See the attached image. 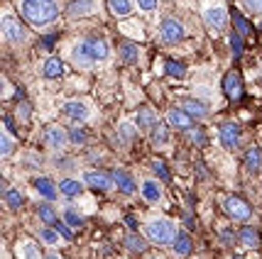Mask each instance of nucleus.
Listing matches in <instances>:
<instances>
[{"label": "nucleus", "instance_id": "22", "mask_svg": "<svg viewBox=\"0 0 262 259\" xmlns=\"http://www.w3.org/2000/svg\"><path fill=\"white\" fill-rule=\"evenodd\" d=\"M89 46H91V54L96 61H105L111 57V46L105 39H89Z\"/></svg>", "mask_w": 262, "mask_h": 259}, {"label": "nucleus", "instance_id": "48", "mask_svg": "<svg viewBox=\"0 0 262 259\" xmlns=\"http://www.w3.org/2000/svg\"><path fill=\"white\" fill-rule=\"evenodd\" d=\"M221 242L223 245H233V232L230 230H221Z\"/></svg>", "mask_w": 262, "mask_h": 259}, {"label": "nucleus", "instance_id": "34", "mask_svg": "<svg viewBox=\"0 0 262 259\" xmlns=\"http://www.w3.org/2000/svg\"><path fill=\"white\" fill-rule=\"evenodd\" d=\"M86 139H89L86 130H81V127L69 130V142H71V145H86Z\"/></svg>", "mask_w": 262, "mask_h": 259}, {"label": "nucleus", "instance_id": "47", "mask_svg": "<svg viewBox=\"0 0 262 259\" xmlns=\"http://www.w3.org/2000/svg\"><path fill=\"white\" fill-rule=\"evenodd\" d=\"M252 12H262V0H243Z\"/></svg>", "mask_w": 262, "mask_h": 259}, {"label": "nucleus", "instance_id": "31", "mask_svg": "<svg viewBox=\"0 0 262 259\" xmlns=\"http://www.w3.org/2000/svg\"><path fill=\"white\" fill-rule=\"evenodd\" d=\"M3 196H5L8 208H12V210H17V208H23L25 205V196H23V191H17V189H10V191L3 193Z\"/></svg>", "mask_w": 262, "mask_h": 259}, {"label": "nucleus", "instance_id": "39", "mask_svg": "<svg viewBox=\"0 0 262 259\" xmlns=\"http://www.w3.org/2000/svg\"><path fill=\"white\" fill-rule=\"evenodd\" d=\"M230 46H233V54H235V57H240V54H243V39H240L238 32L230 34Z\"/></svg>", "mask_w": 262, "mask_h": 259}, {"label": "nucleus", "instance_id": "14", "mask_svg": "<svg viewBox=\"0 0 262 259\" xmlns=\"http://www.w3.org/2000/svg\"><path fill=\"white\" fill-rule=\"evenodd\" d=\"M111 176H113L115 186L125 193V196H133V193H135V189H137V186H135V179H133V176H130L125 169H115Z\"/></svg>", "mask_w": 262, "mask_h": 259}, {"label": "nucleus", "instance_id": "19", "mask_svg": "<svg viewBox=\"0 0 262 259\" xmlns=\"http://www.w3.org/2000/svg\"><path fill=\"white\" fill-rule=\"evenodd\" d=\"M182 110L186 115H191V117H206V115H208V108H206L204 103L194 101V98H184V101H182Z\"/></svg>", "mask_w": 262, "mask_h": 259}, {"label": "nucleus", "instance_id": "36", "mask_svg": "<svg viewBox=\"0 0 262 259\" xmlns=\"http://www.w3.org/2000/svg\"><path fill=\"white\" fill-rule=\"evenodd\" d=\"M20 252H23V259H39V252H37V245H34V242H23V245H20Z\"/></svg>", "mask_w": 262, "mask_h": 259}, {"label": "nucleus", "instance_id": "7", "mask_svg": "<svg viewBox=\"0 0 262 259\" xmlns=\"http://www.w3.org/2000/svg\"><path fill=\"white\" fill-rule=\"evenodd\" d=\"M61 113L67 115L71 123H86V120H89V115H91V110H89V105H86V103L69 101V103H64Z\"/></svg>", "mask_w": 262, "mask_h": 259}, {"label": "nucleus", "instance_id": "5", "mask_svg": "<svg viewBox=\"0 0 262 259\" xmlns=\"http://www.w3.org/2000/svg\"><path fill=\"white\" fill-rule=\"evenodd\" d=\"M3 37H5L8 42H12V44H20L25 39V30L17 25V20H15L12 15H8V12H3Z\"/></svg>", "mask_w": 262, "mask_h": 259}, {"label": "nucleus", "instance_id": "6", "mask_svg": "<svg viewBox=\"0 0 262 259\" xmlns=\"http://www.w3.org/2000/svg\"><path fill=\"white\" fill-rule=\"evenodd\" d=\"M218 139L226 149H235L240 145V127L235 123H223L218 127Z\"/></svg>", "mask_w": 262, "mask_h": 259}, {"label": "nucleus", "instance_id": "4", "mask_svg": "<svg viewBox=\"0 0 262 259\" xmlns=\"http://www.w3.org/2000/svg\"><path fill=\"white\" fill-rule=\"evenodd\" d=\"M184 37H186V32H184V27L177 22V20H171V17L162 20V25H160V39L164 42V44H179Z\"/></svg>", "mask_w": 262, "mask_h": 259}, {"label": "nucleus", "instance_id": "20", "mask_svg": "<svg viewBox=\"0 0 262 259\" xmlns=\"http://www.w3.org/2000/svg\"><path fill=\"white\" fill-rule=\"evenodd\" d=\"M140 191H142V198H145L147 203H157V201L162 198V189H160V183H157V181H152V179L145 181Z\"/></svg>", "mask_w": 262, "mask_h": 259}, {"label": "nucleus", "instance_id": "2", "mask_svg": "<svg viewBox=\"0 0 262 259\" xmlns=\"http://www.w3.org/2000/svg\"><path fill=\"white\" fill-rule=\"evenodd\" d=\"M177 235H179L177 225L171 220H167V218H155V220H149L145 225V237L149 242H155V245H174Z\"/></svg>", "mask_w": 262, "mask_h": 259}, {"label": "nucleus", "instance_id": "28", "mask_svg": "<svg viewBox=\"0 0 262 259\" xmlns=\"http://www.w3.org/2000/svg\"><path fill=\"white\" fill-rule=\"evenodd\" d=\"M108 5H111V10L118 15V17H127L130 12H133V0H108Z\"/></svg>", "mask_w": 262, "mask_h": 259}, {"label": "nucleus", "instance_id": "1", "mask_svg": "<svg viewBox=\"0 0 262 259\" xmlns=\"http://www.w3.org/2000/svg\"><path fill=\"white\" fill-rule=\"evenodd\" d=\"M20 12L32 27H47L59 20L61 8L57 0H20Z\"/></svg>", "mask_w": 262, "mask_h": 259}, {"label": "nucleus", "instance_id": "46", "mask_svg": "<svg viewBox=\"0 0 262 259\" xmlns=\"http://www.w3.org/2000/svg\"><path fill=\"white\" fill-rule=\"evenodd\" d=\"M3 127H5V132H10V135L15 137V123H12V117L5 115V117H3Z\"/></svg>", "mask_w": 262, "mask_h": 259}, {"label": "nucleus", "instance_id": "50", "mask_svg": "<svg viewBox=\"0 0 262 259\" xmlns=\"http://www.w3.org/2000/svg\"><path fill=\"white\" fill-rule=\"evenodd\" d=\"M125 223H127L130 227H133V230H135V225H137V223H135V218H130V215H127V218H125Z\"/></svg>", "mask_w": 262, "mask_h": 259}, {"label": "nucleus", "instance_id": "23", "mask_svg": "<svg viewBox=\"0 0 262 259\" xmlns=\"http://www.w3.org/2000/svg\"><path fill=\"white\" fill-rule=\"evenodd\" d=\"M59 193L67 196V198H79L81 193H83V186L74 179H64L61 183H59Z\"/></svg>", "mask_w": 262, "mask_h": 259}, {"label": "nucleus", "instance_id": "30", "mask_svg": "<svg viewBox=\"0 0 262 259\" xmlns=\"http://www.w3.org/2000/svg\"><path fill=\"white\" fill-rule=\"evenodd\" d=\"M230 17H233V25H235V30H238V34H243V37H250L252 34V27H250V22L240 15L238 10H233L230 12Z\"/></svg>", "mask_w": 262, "mask_h": 259}, {"label": "nucleus", "instance_id": "42", "mask_svg": "<svg viewBox=\"0 0 262 259\" xmlns=\"http://www.w3.org/2000/svg\"><path fill=\"white\" fill-rule=\"evenodd\" d=\"M152 169H155V174H157L160 179H164V181L171 179V176H169V169H167V167H164L162 161H155V167H152Z\"/></svg>", "mask_w": 262, "mask_h": 259}, {"label": "nucleus", "instance_id": "49", "mask_svg": "<svg viewBox=\"0 0 262 259\" xmlns=\"http://www.w3.org/2000/svg\"><path fill=\"white\" fill-rule=\"evenodd\" d=\"M54 39H57L54 34H49V37H45V39H42V46H52V44H54Z\"/></svg>", "mask_w": 262, "mask_h": 259}, {"label": "nucleus", "instance_id": "40", "mask_svg": "<svg viewBox=\"0 0 262 259\" xmlns=\"http://www.w3.org/2000/svg\"><path fill=\"white\" fill-rule=\"evenodd\" d=\"M137 5H140L142 12H155L157 5H160V0H137Z\"/></svg>", "mask_w": 262, "mask_h": 259}, {"label": "nucleus", "instance_id": "3", "mask_svg": "<svg viewBox=\"0 0 262 259\" xmlns=\"http://www.w3.org/2000/svg\"><path fill=\"white\" fill-rule=\"evenodd\" d=\"M223 210L228 213V218L238 220V223H245V220H250L252 218L250 205L243 201V198H238V196H228V198L223 201Z\"/></svg>", "mask_w": 262, "mask_h": 259}, {"label": "nucleus", "instance_id": "17", "mask_svg": "<svg viewBox=\"0 0 262 259\" xmlns=\"http://www.w3.org/2000/svg\"><path fill=\"white\" fill-rule=\"evenodd\" d=\"M171 247H174V254H177V257H189V254L194 252V242H191V237L186 235V232H179Z\"/></svg>", "mask_w": 262, "mask_h": 259}, {"label": "nucleus", "instance_id": "51", "mask_svg": "<svg viewBox=\"0 0 262 259\" xmlns=\"http://www.w3.org/2000/svg\"><path fill=\"white\" fill-rule=\"evenodd\" d=\"M47 259H59V257H54V254H47Z\"/></svg>", "mask_w": 262, "mask_h": 259}, {"label": "nucleus", "instance_id": "38", "mask_svg": "<svg viewBox=\"0 0 262 259\" xmlns=\"http://www.w3.org/2000/svg\"><path fill=\"white\" fill-rule=\"evenodd\" d=\"M12 149H15V142H12V135L3 132V157H10Z\"/></svg>", "mask_w": 262, "mask_h": 259}, {"label": "nucleus", "instance_id": "45", "mask_svg": "<svg viewBox=\"0 0 262 259\" xmlns=\"http://www.w3.org/2000/svg\"><path fill=\"white\" fill-rule=\"evenodd\" d=\"M20 120H30V115H32V108H30V103H20Z\"/></svg>", "mask_w": 262, "mask_h": 259}, {"label": "nucleus", "instance_id": "32", "mask_svg": "<svg viewBox=\"0 0 262 259\" xmlns=\"http://www.w3.org/2000/svg\"><path fill=\"white\" fill-rule=\"evenodd\" d=\"M37 215H39V220H42L45 225H52V227L57 225V213H54L49 205H45V203L37 208Z\"/></svg>", "mask_w": 262, "mask_h": 259}, {"label": "nucleus", "instance_id": "21", "mask_svg": "<svg viewBox=\"0 0 262 259\" xmlns=\"http://www.w3.org/2000/svg\"><path fill=\"white\" fill-rule=\"evenodd\" d=\"M45 79H61V74H64V64H61V59L59 57H49L45 61Z\"/></svg>", "mask_w": 262, "mask_h": 259}, {"label": "nucleus", "instance_id": "43", "mask_svg": "<svg viewBox=\"0 0 262 259\" xmlns=\"http://www.w3.org/2000/svg\"><path fill=\"white\" fill-rule=\"evenodd\" d=\"M54 230H57V232L64 237L67 242L71 240V237H74V235H71V227H69V225H61V223H57V225H54Z\"/></svg>", "mask_w": 262, "mask_h": 259}, {"label": "nucleus", "instance_id": "9", "mask_svg": "<svg viewBox=\"0 0 262 259\" xmlns=\"http://www.w3.org/2000/svg\"><path fill=\"white\" fill-rule=\"evenodd\" d=\"M223 90H226V96H228L230 101H240V98H243V79H240L238 71L226 74V79H223Z\"/></svg>", "mask_w": 262, "mask_h": 259}, {"label": "nucleus", "instance_id": "35", "mask_svg": "<svg viewBox=\"0 0 262 259\" xmlns=\"http://www.w3.org/2000/svg\"><path fill=\"white\" fill-rule=\"evenodd\" d=\"M118 135H120V142L130 145V142H133V137H135V127H133V125H127V123H123L120 127H118Z\"/></svg>", "mask_w": 262, "mask_h": 259}, {"label": "nucleus", "instance_id": "11", "mask_svg": "<svg viewBox=\"0 0 262 259\" xmlns=\"http://www.w3.org/2000/svg\"><path fill=\"white\" fill-rule=\"evenodd\" d=\"M191 123H194V117L186 115L182 108H171L169 113H167V125H169V127H177V130H191Z\"/></svg>", "mask_w": 262, "mask_h": 259}, {"label": "nucleus", "instance_id": "16", "mask_svg": "<svg viewBox=\"0 0 262 259\" xmlns=\"http://www.w3.org/2000/svg\"><path fill=\"white\" fill-rule=\"evenodd\" d=\"M245 169L252 171V174H260L262 171V149L260 147H252V149H248L245 152Z\"/></svg>", "mask_w": 262, "mask_h": 259}, {"label": "nucleus", "instance_id": "33", "mask_svg": "<svg viewBox=\"0 0 262 259\" xmlns=\"http://www.w3.org/2000/svg\"><path fill=\"white\" fill-rule=\"evenodd\" d=\"M164 74H167V76H171V79H184L186 68H184L179 61H167V64H164Z\"/></svg>", "mask_w": 262, "mask_h": 259}, {"label": "nucleus", "instance_id": "18", "mask_svg": "<svg viewBox=\"0 0 262 259\" xmlns=\"http://www.w3.org/2000/svg\"><path fill=\"white\" fill-rule=\"evenodd\" d=\"M34 189L45 196L47 201H57L59 198V189L52 183L49 179H45V176H39V179H34Z\"/></svg>", "mask_w": 262, "mask_h": 259}, {"label": "nucleus", "instance_id": "29", "mask_svg": "<svg viewBox=\"0 0 262 259\" xmlns=\"http://www.w3.org/2000/svg\"><path fill=\"white\" fill-rule=\"evenodd\" d=\"M167 142H169V127L164 123H160L155 130H152V145L162 147V145H167Z\"/></svg>", "mask_w": 262, "mask_h": 259}, {"label": "nucleus", "instance_id": "8", "mask_svg": "<svg viewBox=\"0 0 262 259\" xmlns=\"http://www.w3.org/2000/svg\"><path fill=\"white\" fill-rule=\"evenodd\" d=\"M83 183L96 189V191H111V186H113L115 181H113V176H108L105 171H86V174H83Z\"/></svg>", "mask_w": 262, "mask_h": 259}, {"label": "nucleus", "instance_id": "12", "mask_svg": "<svg viewBox=\"0 0 262 259\" xmlns=\"http://www.w3.org/2000/svg\"><path fill=\"white\" fill-rule=\"evenodd\" d=\"M204 20L208 27L223 30V27L228 25V12L223 10V8H208V10H204Z\"/></svg>", "mask_w": 262, "mask_h": 259}, {"label": "nucleus", "instance_id": "37", "mask_svg": "<svg viewBox=\"0 0 262 259\" xmlns=\"http://www.w3.org/2000/svg\"><path fill=\"white\" fill-rule=\"evenodd\" d=\"M39 237H42V242H45V245H57V232H54V230H52V227H45V230H42V232H39Z\"/></svg>", "mask_w": 262, "mask_h": 259}, {"label": "nucleus", "instance_id": "44", "mask_svg": "<svg viewBox=\"0 0 262 259\" xmlns=\"http://www.w3.org/2000/svg\"><path fill=\"white\" fill-rule=\"evenodd\" d=\"M191 142H194V145H206V132L204 130H194V132H191Z\"/></svg>", "mask_w": 262, "mask_h": 259}, {"label": "nucleus", "instance_id": "10", "mask_svg": "<svg viewBox=\"0 0 262 259\" xmlns=\"http://www.w3.org/2000/svg\"><path fill=\"white\" fill-rule=\"evenodd\" d=\"M71 59H74V64L79 68H89L96 61L93 59V54H91V46H89V42L83 39V42H79V44L71 49Z\"/></svg>", "mask_w": 262, "mask_h": 259}, {"label": "nucleus", "instance_id": "25", "mask_svg": "<svg viewBox=\"0 0 262 259\" xmlns=\"http://www.w3.org/2000/svg\"><path fill=\"white\" fill-rule=\"evenodd\" d=\"M118 52H120V59H123V64H135L137 59H140V49H137L135 42H123Z\"/></svg>", "mask_w": 262, "mask_h": 259}, {"label": "nucleus", "instance_id": "15", "mask_svg": "<svg viewBox=\"0 0 262 259\" xmlns=\"http://www.w3.org/2000/svg\"><path fill=\"white\" fill-rule=\"evenodd\" d=\"M93 10H96V0H71V5L67 8L71 17H83Z\"/></svg>", "mask_w": 262, "mask_h": 259}, {"label": "nucleus", "instance_id": "52", "mask_svg": "<svg viewBox=\"0 0 262 259\" xmlns=\"http://www.w3.org/2000/svg\"><path fill=\"white\" fill-rule=\"evenodd\" d=\"M233 259H243V257H233Z\"/></svg>", "mask_w": 262, "mask_h": 259}, {"label": "nucleus", "instance_id": "24", "mask_svg": "<svg viewBox=\"0 0 262 259\" xmlns=\"http://www.w3.org/2000/svg\"><path fill=\"white\" fill-rule=\"evenodd\" d=\"M137 125H140L142 130H155L160 123H157V115H155L152 108H142V110L137 113Z\"/></svg>", "mask_w": 262, "mask_h": 259}, {"label": "nucleus", "instance_id": "53", "mask_svg": "<svg viewBox=\"0 0 262 259\" xmlns=\"http://www.w3.org/2000/svg\"><path fill=\"white\" fill-rule=\"evenodd\" d=\"M260 30H262V25H260Z\"/></svg>", "mask_w": 262, "mask_h": 259}, {"label": "nucleus", "instance_id": "41", "mask_svg": "<svg viewBox=\"0 0 262 259\" xmlns=\"http://www.w3.org/2000/svg\"><path fill=\"white\" fill-rule=\"evenodd\" d=\"M64 220H67L71 227H81V225H83V220H81V218L74 213V210H67V213H64Z\"/></svg>", "mask_w": 262, "mask_h": 259}, {"label": "nucleus", "instance_id": "27", "mask_svg": "<svg viewBox=\"0 0 262 259\" xmlns=\"http://www.w3.org/2000/svg\"><path fill=\"white\" fill-rule=\"evenodd\" d=\"M125 249L127 252H133V254H142L145 249H147V242H145V237H140V235H127L125 237Z\"/></svg>", "mask_w": 262, "mask_h": 259}, {"label": "nucleus", "instance_id": "26", "mask_svg": "<svg viewBox=\"0 0 262 259\" xmlns=\"http://www.w3.org/2000/svg\"><path fill=\"white\" fill-rule=\"evenodd\" d=\"M238 242H243L245 247L255 249L257 245H260V235H257V230H255V227H243V230L238 232Z\"/></svg>", "mask_w": 262, "mask_h": 259}, {"label": "nucleus", "instance_id": "13", "mask_svg": "<svg viewBox=\"0 0 262 259\" xmlns=\"http://www.w3.org/2000/svg\"><path fill=\"white\" fill-rule=\"evenodd\" d=\"M67 139H69V132H64L57 125H52V127L45 130V142H47V147H52V149H61V147L67 145Z\"/></svg>", "mask_w": 262, "mask_h": 259}]
</instances>
